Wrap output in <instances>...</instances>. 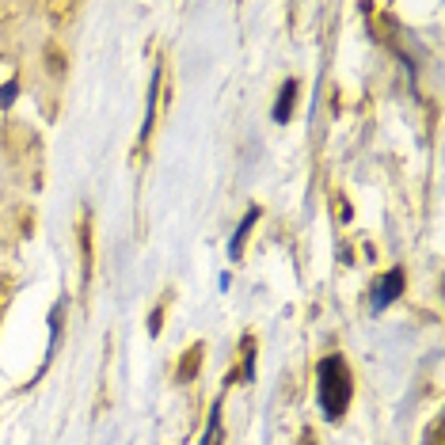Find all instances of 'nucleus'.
Listing matches in <instances>:
<instances>
[{
	"label": "nucleus",
	"mask_w": 445,
	"mask_h": 445,
	"mask_svg": "<svg viewBox=\"0 0 445 445\" xmlns=\"http://www.w3.org/2000/svg\"><path fill=\"white\" fill-rule=\"evenodd\" d=\"M76 236H80V266H84V282L88 274H92V217H80V225H76Z\"/></svg>",
	"instance_id": "obj_4"
},
{
	"label": "nucleus",
	"mask_w": 445,
	"mask_h": 445,
	"mask_svg": "<svg viewBox=\"0 0 445 445\" xmlns=\"http://www.w3.org/2000/svg\"><path fill=\"white\" fill-rule=\"evenodd\" d=\"M255 217H259V209H248V217H244V225L236 229V236H232V255H240V251H244V236H248V232H251Z\"/></svg>",
	"instance_id": "obj_9"
},
{
	"label": "nucleus",
	"mask_w": 445,
	"mask_h": 445,
	"mask_svg": "<svg viewBox=\"0 0 445 445\" xmlns=\"http://www.w3.org/2000/svg\"><path fill=\"white\" fill-rule=\"evenodd\" d=\"M202 358H206V342H191V347L183 350L179 365H175V381H179V384L194 381V377H198V370H202Z\"/></svg>",
	"instance_id": "obj_2"
},
{
	"label": "nucleus",
	"mask_w": 445,
	"mask_h": 445,
	"mask_svg": "<svg viewBox=\"0 0 445 445\" xmlns=\"http://www.w3.org/2000/svg\"><path fill=\"white\" fill-rule=\"evenodd\" d=\"M399 293H404V274L392 271L388 278H381V286H377V305H392Z\"/></svg>",
	"instance_id": "obj_6"
},
{
	"label": "nucleus",
	"mask_w": 445,
	"mask_h": 445,
	"mask_svg": "<svg viewBox=\"0 0 445 445\" xmlns=\"http://www.w3.org/2000/svg\"><path fill=\"white\" fill-rule=\"evenodd\" d=\"M19 88V65L12 58H0V107H8L16 99Z\"/></svg>",
	"instance_id": "obj_3"
},
{
	"label": "nucleus",
	"mask_w": 445,
	"mask_h": 445,
	"mask_svg": "<svg viewBox=\"0 0 445 445\" xmlns=\"http://www.w3.org/2000/svg\"><path fill=\"white\" fill-rule=\"evenodd\" d=\"M221 441H225V426H221V407H214V415H209V426H206L202 445H221Z\"/></svg>",
	"instance_id": "obj_8"
},
{
	"label": "nucleus",
	"mask_w": 445,
	"mask_h": 445,
	"mask_svg": "<svg viewBox=\"0 0 445 445\" xmlns=\"http://www.w3.org/2000/svg\"><path fill=\"white\" fill-rule=\"evenodd\" d=\"M46 69H50V76H65V69H69V61H65V50L61 46H53V42H46Z\"/></svg>",
	"instance_id": "obj_7"
},
{
	"label": "nucleus",
	"mask_w": 445,
	"mask_h": 445,
	"mask_svg": "<svg viewBox=\"0 0 445 445\" xmlns=\"http://www.w3.org/2000/svg\"><path fill=\"white\" fill-rule=\"evenodd\" d=\"M297 92H301V84H297V80H286V84H282V95H278V103H274V118H278V122H286L289 115H293Z\"/></svg>",
	"instance_id": "obj_5"
},
{
	"label": "nucleus",
	"mask_w": 445,
	"mask_h": 445,
	"mask_svg": "<svg viewBox=\"0 0 445 445\" xmlns=\"http://www.w3.org/2000/svg\"><path fill=\"white\" fill-rule=\"evenodd\" d=\"M350 396H354V377H350L347 358L342 354H328L320 362V404H324L328 419H339L350 407Z\"/></svg>",
	"instance_id": "obj_1"
},
{
	"label": "nucleus",
	"mask_w": 445,
	"mask_h": 445,
	"mask_svg": "<svg viewBox=\"0 0 445 445\" xmlns=\"http://www.w3.org/2000/svg\"><path fill=\"white\" fill-rule=\"evenodd\" d=\"M76 12H80L76 4H46V16L53 19V23H69Z\"/></svg>",
	"instance_id": "obj_10"
}]
</instances>
